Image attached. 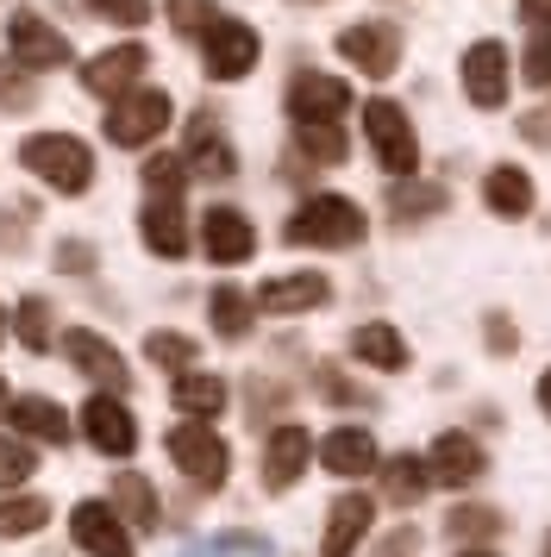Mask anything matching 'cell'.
<instances>
[{
  "mask_svg": "<svg viewBox=\"0 0 551 557\" xmlns=\"http://www.w3.org/2000/svg\"><path fill=\"white\" fill-rule=\"evenodd\" d=\"M182 163H188V176H207V182H225L232 170H238V157H232V145H225V132L213 126L207 113H200L195 132H188V157H182Z\"/></svg>",
  "mask_w": 551,
  "mask_h": 557,
  "instance_id": "28",
  "label": "cell"
},
{
  "mask_svg": "<svg viewBox=\"0 0 551 557\" xmlns=\"http://www.w3.org/2000/svg\"><path fill=\"white\" fill-rule=\"evenodd\" d=\"M314 457H320V470L326 476H339V482H357V476H370L376 470V438L364 426H332L320 438V445H314Z\"/></svg>",
  "mask_w": 551,
  "mask_h": 557,
  "instance_id": "21",
  "label": "cell"
},
{
  "mask_svg": "<svg viewBox=\"0 0 551 557\" xmlns=\"http://www.w3.org/2000/svg\"><path fill=\"white\" fill-rule=\"evenodd\" d=\"M482 345H489V357H514L521 351V326L507 313H482Z\"/></svg>",
  "mask_w": 551,
  "mask_h": 557,
  "instance_id": "43",
  "label": "cell"
},
{
  "mask_svg": "<svg viewBox=\"0 0 551 557\" xmlns=\"http://www.w3.org/2000/svg\"><path fill=\"white\" fill-rule=\"evenodd\" d=\"M364 138H370L376 163H382L389 176H414V170H420V138H414V120H407L401 101H389V95L364 101Z\"/></svg>",
  "mask_w": 551,
  "mask_h": 557,
  "instance_id": "5",
  "label": "cell"
},
{
  "mask_svg": "<svg viewBox=\"0 0 551 557\" xmlns=\"http://www.w3.org/2000/svg\"><path fill=\"white\" fill-rule=\"evenodd\" d=\"M532 201H539V188H532V176L514 170V163H495V170L482 176V207H489L495 220H526Z\"/></svg>",
  "mask_w": 551,
  "mask_h": 557,
  "instance_id": "26",
  "label": "cell"
},
{
  "mask_svg": "<svg viewBox=\"0 0 551 557\" xmlns=\"http://www.w3.org/2000/svg\"><path fill=\"white\" fill-rule=\"evenodd\" d=\"M7 395H13V388H7V376H0V413H7Z\"/></svg>",
  "mask_w": 551,
  "mask_h": 557,
  "instance_id": "51",
  "label": "cell"
},
{
  "mask_svg": "<svg viewBox=\"0 0 551 557\" xmlns=\"http://www.w3.org/2000/svg\"><path fill=\"white\" fill-rule=\"evenodd\" d=\"M50 527V502L32 488H7L0 495V539H38Z\"/></svg>",
  "mask_w": 551,
  "mask_h": 557,
  "instance_id": "32",
  "label": "cell"
},
{
  "mask_svg": "<svg viewBox=\"0 0 551 557\" xmlns=\"http://www.w3.org/2000/svg\"><path fill=\"white\" fill-rule=\"evenodd\" d=\"M32 470H38L32 438H20V432H0V495H7V488H25V482H32Z\"/></svg>",
  "mask_w": 551,
  "mask_h": 557,
  "instance_id": "36",
  "label": "cell"
},
{
  "mask_svg": "<svg viewBox=\"0 0 551 557\" xmlns=\"http://www.w3.org/2000/svg\"><path fill=\"white\" fill-rule=\"evenodd\" d=\"M0 338H7V307H0Z\"/></svg>",
  "mask_w": 551,
  "mask_h": 557,
  "instance_id": "52",
  "label": "cell"
},
{
  "mask_svg": "<svg viewBox=\"0 0 551 557\" xmlns=\"http://www.w3.org/2000/svg\"><path fill=\"white\" fill-rule=\"evenodd\" d=\"M0 420H13V432L20 438H32V445H70L75 438V420L63 413V401H50V395H7V413Z\"/></svg>",
  "mask_w": 551,
  "mask_h": 557,
  "instance_id": "16",
  "label": "cell"
},
{
  "mask_svg": "<svg viewBox=\"0 0 551 557\" xmlns=\"http://www.w3.org/2000/svg\"><path fill=\"white\" fill-rule=\"evenodd\" d=\"M225 401H232V388H225L220 370H175L170 376V407L182 413V420H220Z\"/></svg>",
  "mask_w": 551,
  "mask_h": 557,
  "instance_id": "23",
  "label": "cell"
},
{
  "mask_svg": "<svg viewBox=\"0 0 551 557\" xmlns=\"http://www.w3.org/2000/svg\"><path fill=\"white\" fill-rule=\"evenodd\" d=\"M295 7H320V0H295Z\"/></svg>",
  "mask_w": 551,
  "mask_h": 557,
  "instance_id": "53",
  "label": "cell"
},
{
  "mask_svg": "<svg viewBox=\"0 0 551 557\" xmlns=\"http://www.w3.org/2000/svg\"><path fill=\"white\" fill-rule=\"evenodd\" d=\"M370 557H420V527H414V520L389 527V532L370 545Z\"/></svg>",
  "mask_w": 551,
  "mask_h": 557,
  "instance_id": "45",
  "label": "cell"
},
{
  "mask_svg": "<svg viewBox=\"0 0 551 557\" xmlns=\"http://www.w3.org/2000/svg\"><path fill=\"white\" fill-rule=\"evenodd\" d=\"M145 357L157 363V370H170V376H175V370H195V363H200V345L188 338V332H150Z\"/></svg>",
  "mask_w": 551,
  "mask_h": 557,
  "instance_id": "35",
  "label": "cell"
},
{
  "mask_svg": "<svg viewBox=\"0 0 551 557\" xmlns=\"http://www.w3.org/2000/svg\"><path fill=\"white\" fill-rule=\"evenodd\" d=\"M307 470H314V432L301 426V420H276V426L264 432V457H257L264 495H289Z\"/></svg>",
  "mask_w": 551,
  "mask_h": 557,
  "instance_id": "6",
  "label": "cell"
},
{
  "mask_svg": "<svg viewBox=\"0 0 551 557\" xmlns=\"http://www.w3.org/2000/svg\"><path fill=\"white\" fill-rule=\"evenodd\" d=\"M213 20H220V13H213V0H170V26L188 32V38H200Z\"/></svg>",
  "mask_w": 551,
  "mask_h": 557,
  "instance_id": "41",
  "label": "cell"
},
{
  "mask_svg": "<svg viewBox=\"0 0 551 557\" xmlns=\"http://www.w3.org/2000/svg\"><path fill=\"white\" fill-rule=\"evenodd\" d=\"M13 338H20L32 357L57 351V313H50L45 295H20V307H13Z\"/></svg>",
  "mask_w": 551,
  "mask_h": 557,
  "instance_id": "33",
  "label": "cell"
},
{
  "mask_svg": "<svg viewBox=\"0 0 551 557\" xmlns=\"http://www.w3.org/2000/svg\"><path fill=\"white\" fill-rule=\"evenodd\" d=\"M88 13L95 20H107V26H150V0H88Z\"/></svg>",
  "mask_w": 551,
  "mask_h": 557,
  "instance_id": "40",
  "label": "cell"
},
{
  "mask_svg": "<svg viewBox=\"0 0 551 557\" xmlns=\"http://www.w3.org/2000/svg\"><path fill=\"white\" fill-rule=\"evenodd\" d=\"M245 395H250V420H257V426H264V413H282V407H289V388L276 376H250Z\"/></svg>",
  "mask_w": 551,
  "mask_h": 557,
  "instance_id": "44",
  "label": "cell"
},
{
  "mask_svg": "<svg viewBox=\"0 0 551 557\" xmlns=\"http://www.w3.org/2000/svg\"><path fill=\"white\" fill-rule=\"evenodd\" d=\"M532 395H539V413L551 420V363H546V376H539V388H532Z\"/></svg>",
  "mask_w": 551,
  "mask_h": 557,
  "instance_id": "49",
  "label": "cell"
},
{
  "mask_svg": "<svg viewBox=\"0 0 551 557\" xmlns=\"http://www.w3.org/2000/svg\"><path fill=\"white\" fill-rule=\"evenodd\" d=\"M70 539L82 557H138V532L107 507V495H88L70 507Z\"/></svg>",
  "mask_w": 551,
  "mask_h": 557,
  "instance_id": "8",
  "label": "cell"
},
{
  "mask_svg": "<svg viewBox=\"0 0 551 557\" xmlns=\"http://www.w3.org/2000/svg\"><path fill=\"white\" fill-rule=\"evenodd\" d=\"M138 238H145L150 257H188V213H182V195H150L145 213H138Z\"/></svg>",
  "mask_w": 551,
  "mask_h": 557,
  "instance_id": "19",
  "label": "cell"
},
{
  "mask_svg": "<svg viewBox=\"0 0 551 557\" xmlns=\"http://www.w3.org/2000/svg\"><path fill=\"white\" fill-rule=\"evenodd\" d=\"M457 557H501L495 545H457Z\"/></svg>",
  "mask_w": 551,
  "mask_h": 557,
  "instance_id": "50",
  "label": "cell"
},
{
  "mask_svg": "<svg viewBox=\"0 0 551 557\" xmlns=\"http://www.w3.org/2000/svg\"><path fill=\"white\" fill-rule=\"evenodd\" d=\"M426 476H432V488H470V482L489 476V451H482V438L464 426H451L432 438V451H426Z\"/></svg>",
  "mask_w": 551,
  "mask_h": 557,
  "instance_id": "10",
  "label": "cell"
},
{
  "mask_svg": "<svg viewBox=\"0 0 551 557\" xmlns=\"http://www.w3.org/2000/svg\"><path fill=\"white\" fill-rule=\"evenodd\" d=\"M521 76L532 82V88H551V26H539V38L526 45V57H521Z\"/></svg>",
  "mask_w": 551,
  "mask_h": 557,
  "instance_id": "42",
  "label": "cell"
},
{
  "mask_svg": "<svg viewBox=\"0 0 551 557\" xmlns=\"http://www.w3.org/2000/svg\"><path fill=\"white\" fill-rule=\"evenodd\" d=\"M20 163L57 195H88L95 188V151L75 132H32L20 145Z\"/></svg>",
  "mask_w": 551,
  "mask_h": 557,
  "instance_id": "2",
  "label": "cell"
},
{
  "mask_svg": "<svg viewBox=\"0 0 551 557\" xmlns=\"http://www.w3.org/2000/svg\"><path fill=\"white\" fill-rule=\"evenodd\" d=\"M370 527H376V495H364V488L332 495L326 532H320V557H357V545L370 539Z\"/></svg>",
  "mask_w": 551,
  "mask_h": 557,
  "instance_id": "13",
  "label": "cell"
},
{
  "mask_svg": "<svg viewBox=\"0 0 551 557\" xmlns=\"http://www.w3.org/2000/svg\"><path fill=\"white\" fill-rule=\"evenodd\" d=\"M207 320H213V332L220 338H250V326H257V301H250L245 288H232V282H220L213 295H207Z\"/></svg>",
  "mask_w": 551,
  "mask_h": 557,
  "instance_id": "30",
  "label": "cell"
},
{
  "mask_svg": "<svg viewBox=\"0 0 551 557\" xmlns=\"http://www.w3.org/2000/svg\"><path fill=\"white\" fill-rule=\"evenodd\" d=\"M464 95L482 113H495L507 101V45L501 38H476L470 51H464Z\"/></svg>",
  "mask_w": 551,
  "mask_h": 557,
  "instance_id": "17",
  "label": "cell"
},
{
  "mask_svg": "<svg viewBox=\"0 0 551 557\" xmlns=\"http://www.w3.org/2000/svg\"><path fill=\"white\" fill-rule=\"evenodd\" d=\"M188 188V163L175 151H163V157H145V195H182Z\"/></svg>",
  "mask_w": 551,
  "mask_h": 557,
  "instance_id": "39",
  "label": "cell"
},
{
  "mask_svg": "<svg viewBox=\"0 0 551 557\" xmlns=\"http://www.w3.org/2000/svg\"><path fill=\"white\" fill-rule=\"evenodd\" d=\"M163 451H170V463L182 470V482L200 488V495H220L225 476H232V445L213 432V420H182V426H170Z\"/></svg>",
  "mask_w": 551,
  "mask_h": 557,
  "instance_id": "3",
  "label": "cell"
},
{
  "mask_svg": "<svg viewBox=\"0 0 551 557\" xmlns=\"http://www.w3.org/2000/svg\"><path fill=\"white\" fill-rule=\"evenodd\" d=\"M75 432L95 445L100 457H132L138 451V420H132V407H125V395H107V388H95L88 401H82V413H75Z\"/></svg>",
  "mask_w": 551,
  "mask_h": 557,
  "instance_id": "7",
  "label": "cell"
},
{
  "mask_svg": "<svg viewBox=\"0 0 551 557\" xmlns=\"http://www.w3.org/2000/svg\"><path fill=\"white\" fill-rule=\"evenodd\" d=\"M339 57L351 70H364L370 82H389L401 70V32L382 26V20H357V26L339 32Z\"/></svg>",
  "mask_w": 551,
  "mask_h": 557,
  "instance_id": "12",
  "label": "cell"
},
{
  "mask_svg": "<svg viewBox=\"0 0 551 557\" xmlns=\"http://www.w3.org/2000/svg\"><path fill=\"white\" fill-rule=\"evenodd\" d=\"M107 507H113L132 532H157L163 527V502H157V488H150L145 470H120L113 488H107Z\"/></svg>",
  "mask_w": 551,
  "mask_h": 557,
  "instance_id": "25",
  "label": "cell"
},
{
  "mask_svg": "<svg viewBox=\"0 0 551 557\" xmlns=\"http://www.w3.org/2000/svg\"><path fill=\"white\" fill-rule=\"evenodd\" d=\"M314 395H320L326 407H376L370 388H357L339 363H314Z\"/></svg>",
  "mask_w": 551,
  "mask_h": 557,
  "instance_id": "34",
  "label": "cell"
},
{
  "mask_svg": "<svg viewBox=\"0 0 551 557\" xmlns=\"http://www.w3.org/2000/svg\"><path fill=\"white\" fill-rule=\"evenodd\" d=\"M57 351H63V363H70L75 376H88L95 388H107V395H125V388H132V370H125V357L113 351L100 332L70 326L63 338H57Z\"/></svg>",
  "mask_w": 551,
  "mask_h": 557,
  "instance_id": "11",
  "label": "cell"
},
{
  "mask_svg": "<svg viewBox=\"0 0 551 557\" xmlns=\"http://www.w3.org/2000/svg\"><path fill=\"white\" fill-rule=\"evenodd\" d=\"M38 70H25L20 57H0V107L7 113H25V107H38Z\"/></svg>",
  "mask_w": 551,
  "mask_h": 557,
  "instance_id": "38",
  "label": "cell"
},
{
  "mask_svg": "<svg viewBox=\"0 0 551 557\" xmlns=\"http://www.w3.org/2000/svg\"><path fill=\"white\" fill-rule=\"evenodd\" d=\"M521 132H526V138H539V145H551V120H539V113H532V120H521Z\"/></svg>",
  "mask_w": 551,
  "mask_h": 557,
  "instance_id": "48",
  "label": "cell"
},
{
  "mask_svg": "<svg viewBox=\"0 0 551 557\" xmlns=\"http://www.w3.org/2000/svg\"><path fill=\"white\" fill-rule=\"evenodd\" d=\"M170 95L163 88H125V95H113L107 101V120H100V132H107V145H120V151H145L150 138H163V126H170Z\"/></svg>",
  "mask_w": 551,
  "mask_h": 557,
  "instance_id": "4",
  "label": "cell"
},
{
  "mask_svg": "<svg viewBox=\"0 0 551 557\" xmlns=\"http://www.w3.org/2000/svg\"><path fill=\"white\" fill-rule=\"evenodd\" d=\"M250 251H257V226H250L238 207H207L200 213V257L207 263H250Z\"/></svg>",
  "mask_w": 551,
  "mask_h": 557,
  "instance_id": "15",
  "label": "cell"
},
{
  "mask_svg": "<svg viewBox=\"0 0 551 557\" xmlns=\"http://www.w3.org/2000/svg\"><path fill=\"white\" fill-rule=\"evenodd\" d=\"M376 495L389 507H420L432 495V476H426V457L420 451H395V457H376Z\"/></svg>",
  "mask_w": 551,
  "mask_h": 557,
  "instance_id": "24",
  "label": "cell"
},
{
  "mask_svg": "<svg viewBox=\"0 0 551 557\" xmlns=\"http://www.w3.org/2000/svg\"><path fill=\"white\" fill-rule=\"evenodd\" d=\"M501 532H507V513L489 502H457L445 513V539L451 545H495Z\"/></svg>",
  "mask_w": 551,
  "mask_h": 557,
  "instance_id": "29",
  "label": "cell"
},
{
  "mask_svg": "<svg viewBox=\"0 0 551 557\" xmlns=\"http://www.w3.org/2000/svg\"><path fill=\"white\" fill-rule=\"evenodd\" d=\"M521 20L526 26H551V0H521Z\"/></svg>",
  "mask_w": 551,
  "mask_h": 557,
  "instance_id": "47",
  "label": "cell"
},
{
  "mask_svg": "<svg viewBox=\"0 0 551 557\" xmlns=\"http://www.w3.org/2000/svg\"><path fill=\"white\" fill-rule=\"evenodd\" d=\"M364 232H370V220L351 195H307L289 213L282 238L301 245V251H351V245H364Z\"/></svg>",
  "mask_w": 551,
  "mask_h": 557,
  "instance_id": "1",
  "label": "cell"
},
{
  "mask_svg": "<svg viewBox=\"0 0 551 557\" xmlns=\"http://www.w3.org/2000/svg\"><path fill=\"white\" fill-rule=\"evenodd\" d=\"M257 313H276V320H289V313H314V307L332 301V282L320 270H295V276H270L257 295Z\"/></svg>",
  "mask_w": 551,
  "mask_h": 557,
  "instance_id": "18",
  "label": "cell"
},
{
  "mask_svg": "<svg viewBox=\"0 0 551 557\" xmlns=\"http://www.w3.org/2000/svg\"><path fill=\"white\" fill-rule=\"evenodd\" d=\"M57 270H70V276H95V245H88V238H63V245H57Z\"/></svg>",
  "mask_w": 551,
  "mask_h": 557,
  "instance_id": "46",
  "label": "cell"
},
{
  "mask_svg": "<svg viewBox=\"0 0 551 557\" xmlns=\"http://www.w3.org/2000/svg\"><path fill=\"white\" fill-rule=\"evenodd\" d=\"M351 357H357L364 370L395 376V370H407V338H401L389 320H364V326L351 332Z\"/></svg>",
  "mask_w": 551,
  "mask_h": 557,
  "instance_id": "27",
  "label": "cell"
},
{
  "mask_svg": "<svg viewBox=\"0 0 551 557\" xmlns=\"http://www.w3.org/2000/svg\"><path fill=\"white\" fill-rule=\"evenodd\" d=\"M257 57H264V45H257V32L245 20H213L200 32V70H207V82H245L257 70Z\"/></svg>",
  "mask_w": 551,
  "mask_h": 557,
  "instance_id": "9",
  "label": "cell"
},
{
  "mask_svg": "<svg viewBox=\"0 0 551 557\" xmlns=\"http://www.w3.org/2000/svg\"><path fill=\"white\" fill-rule=\"evenodd\" d=\"M546 226H551V220H546Z\"/></svg>",
  "mask_w": 551,
  "mask_h": 557,
  "instance_id": "55",
  "label": "cell"
},
{
  "mask_svg": "<svg viewBox=\"0 0 551 557\" xmlns=\"http://www.w3.org/2000/svg\"><path fill=\"white\" fill-rule=\"evenodd\" d=\"M389 213H395L401 226H414V220H432V213H445V188H432V182L395 188V195H389Z\"/></svg>",
  "mask_w": 551,
  "mask_h": 557,
  "instance_id": "37",
  "label": "cell"
},
{
  "mask_svg": "<svg viewBox=\"0 0 551 557\" xmlns=\"http://www.w3.org/2000/svg\"><path fill=\"white\" fill-rule=\"evenodd\" d=\"M7 57H20L25 70H63L70 63V38L50 26V20H38L32 7H20L7 20Z\"/></svg>",
  "mask_w": 551,
  "mask_h": 557,
  "instance_id": "14",
  "label": "cell"
},
{
  "mask_svg": "<svg viewBox=\"0 0 551 557\" xmlns=\"http://www.w3.org/2000/svg\"><path fill=\"white\" fill-rule=\"evenodd\" d=\"M150 70V51L145 45H113V51H100L82 63V88L95 95V101H113V95H125L132 82Z\"/></svg>",
  "mask_w": 551,
  "mask_h": 557,
  "instance_id": "20",
  "label": "cell"
},
{
  "mask_svg": "<svg viewBox=\"0 0 551 557\" xmlns=\"http://www.w3.org/2000/svg\"><path fill=\"white\" fill-rule=\"evenodd\" d=\"M289 120H345L351 113V88L339 76H320V70H301L289 82Z\"/></svg>",
  "mask_w": 551,
  "mask_h": 557,
  "instance_id": "22",
  "label": "cell"
},
{
  "mask_svg": "<svg viewBox=\"0 0 551 557\" xmlns=\"http://www.w3.org/2000/svg\"><path fill=\"white\" fill-rule=\"evenodd\" d=\"M295 151L307 157V163L332 170V163H345L351 157V138H345L339 120H295Z\"/></svg>",
  "mask_w": 551,
  "mask_h": 557,
  "instance_id": "31",
  "label": "cell"
},
{
  "mask_svg": "<svg viewBox=\"0 0 551 557\" xmlns=\"http://www.w3.org/2000/svg\"><path fill=\"white\" fill-rule=\"evenodd\" d=\"M546 557H551V539H546Z\"/></svg>",
  "mask_w": 551,
  "mask_h": 557,
  "instance_id": "54",
  "label": "cell"
}]
</instances>
